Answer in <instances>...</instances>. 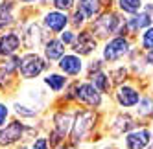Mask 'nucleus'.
<instances>
[{
    "instance_id": "1",
    "label": "nucleus",
    "mask_w": 153,
    "mask_h": 149,
    "mask_svg": "<svg viewBox=\"0 0 153 149\" xmlns=\"http://www.w3.org/2000/svg\"><path fill=\"white\" fill-rule=\"evenodd\" d=\"M98 116L92 109H81L74 112V123H72V131H70V140L72 144H81L87 140L91 134V131L96 127Z\"/></svg>"
},
{
    "instance_id": "2",
    "label": "nucleus",
    "mask_w": 153,
    "mask_h": 149,
    "mask_svg": "<svg viewBox=\"0 0 153 149\" xmlns=\"http://www.w3.org/2000/svg\"><path fill=\"white\" fill-rule=\"evenodd\" d=\"M68 100H78L79 103L91 107L92 111H96L98 107H102L103 103V94L98 90L91 81H83V83H74L72 90L67 96Z\"/></svg>"
},
{
    "instance_id": "3",
    "label": "nucleus",
    "mask_w": 153,
    "mask_h": 149,
    "mask_svg": "<svg viewBox=\"0 0 153 149\" xmlns=\"http://www.w3.org/2000/svg\"><path fill=\"white\" fill-rule=\"evenodd\" d=\"M129 52H131L129 39L124 35H118L105 42V46L102 50V57H103V63H116L122 57H126Z\"/></svg>"
},
{
    "instance_id": "4",
    "label": "nucleus",
    "mask_w": 153,
    "mask_h": 149,
    "mask_svg": "<svg viewBox=\"0 0 153 149\" xmlns=\"http://www.w3.org/2000/svg\"><path fill=\"white\" fill-rule=\"evenodd\" d=\"M46 70V61L37 54H24L20 55V65H19V74L24 79H35L42 72Z\"/></svg>"
},
{
    "instance_id": "5",
    "label": "nucleus",
    "mask_w": 153,
    "mask_h": 149,
    "mask_svg": "<svg viewBox=\"0 0 153 149\" xmlns=\"http://www.w3.org/2000/svg\"><path fill=\"white\" fill-rule=\"evenodd\" d=\"M24 136H26V125L19 120H11L4 127H0V147L7 149L11 145H17L19 142H22Z\"/></svg>"
},
{
    "instance_id": "6",
    "label": "nucleus",
    "mask_w": 153,
    "mask_h": 149,
    "mask_svg": "<svg viewBox=\"0 0 153 149\" xmlns=\"http://www.w3.org/2000/svg\"><path fill=\"white\" fill-rule=\"evenodd\" d=\"M122 30L124 24L114 13H105L92 22V33H96V37H109L113 33H122Z\"/></svg>"
},
{
    "instance_id": "7",
    "label": "nucleus",
    "mask_w": 153,
    "mask_h": 149,
    "mask_svg": "<svg viewBox=\"0 0 153 149\" xmlns=\"http://www.w3.org/2000/svg\"><path fill=\"white\" fill-rule=\"evenodd\" d=\"M151 145V129L148 125L135 127L124 136V147L126 149H148Z\"/></svg>"
},
{
    "instance_id": "8",
    "label": "nucleus",
    "mask_w": 153,
    "mask_h": 149,
    "mask_svg": "<svg viewBox=\"0 0 153 149\" xmlns=\"http://www.w3.org/2000/svg\"><path fill=\"white\" fill-rule=\"evenodd\" d=\"M98 48V41H96V35L92 31H79V33H76V41L72 44V50L74 54H78L79 57H85V55H91L94 54Z\"/></svg>"
},
{
    "instance_id": "9",
    "label": "nucleus",
    "mask_w": 153,
    "mask_h": 149,
    "mask_svg": "<svg viewBox=\"0 0 153 149\" xmlns=\"http://www.w3.org/2000/svg\"><path fill=\"white\" fill-rule=\"evenodd\" d=\"M140 100H142L140 92L135 87H131V85H118V89L114 92V101L118 103V107H122V109L137 107Z\"/></svg>"
},
{
    "instance_id": "10",
    "label": "nucleus",
    "mask_w": 153,
    "mask_h": 149,
    "mask_svg": "<svg viewBox=\"0 0 153 149\" xmlns=\"http://www.w3.org/2000/svg\"><path fill=\"white\" fill-rule=\"evenodd\" d=\"M57 66L61 70V74H65V76H79V74L83 72V59L78 55V54H65L59 63H57Z\"/></svg>"
},
{
    "instance_id": "11",
    "label": "nucleus",
    "mask_w": 153,
    "mask_h": 149,
    "mask_svg": "<svg viewBox=\"0 0 153 149\" xmlns=\"http://www.w3.org/2000/svg\"><path fill=\"white\" fill-rule=\"evenodd\" d=\"M20 41L19 33L15 31H7V33H2L0 35V55L2 57H11V55H17V52L20 50Z\"/></svg>"
},
{
    "instance_id": "12",
    "label": "nucleus",
    "mask_w": 153,
    "mask_h": 149,
    "mask_svg": "<svg viewBox=\"0 0 153 149\" xmlns=\"http://www.w3.org/2000/svg\"><path fill=\"white\" fill-rule=\"evenodd\" d=\"M70 18L67 17V13L63 11H57V9H53V11H48L45 15V26L53 31V33H61V31H65V28L68 26Z\"/></svg>"
},
{
    "instance_id": "13",
    "label": "nucleus",
    "mask_w": 153,
    "mask_h": 149,
    "mask_svg": "<svg viewBox=\"0 0 153 149\" xmlns=\"http://www.w3.org/2000/svg\"><path fill=\"white\" fill-rule=\"evenodd\" d=\"M135 127H138V125H137L133 116L127 114V112H120L118 116H114V120L111 123V133L120 136V134H127L129 131H133Z\"/></svg>"
},
{
    "instance_id": "14",
    "label": "nucleus",
    "mask_w": 153,
    "mask_h": 149,
    "mask_svg": "<svg viewBox=\"0 0 153 149\" xmlns=\"http://www.w3.org/2000/svg\"><path fill=\"white\" fill-rule=\"evenodd\" d=\"M65 50L67 48H65V44L61 42V39H50L45 44V59L50 61V63H53V61L59 63V59L65 55Z\"/></svg>"
},
{
    "instance_id": "15",
    "label": "nucleus",
    "mask_w": 153,
    "mask_h": 149,
    "mask_svg": "<svg viewBox=\"0 0 153 149\" xmlns=\"http://www.w3.org/2000/svg\"><path fill=\"white\" fill-rule=\"evenodd\" d=\"M41 41H42V30L39 24H30L28 30L24 31V37H22V42H24V46L28 50H33L41 44Z\"/></svg>"
},
{
    "instance_id": "16",
    "label": "nucleus",
    "mask_w": 153,
    "mask_h": 149,
    "mask_svg": "<svg viewBox=\"0 0 153 149\" xmlns=\"http://www.w3.org/2000/svg\"><path fill=\"white\" fill-rule=\"evenodd\" d=\"M45 85L52 90V92H61L65 87L68 85V79L65 77V74H57V72H52V74H48V76L45 77Z\"/></svg>"
},
{
    "instance_id": "17",
    "label": "nucleus",
    "mask_w": 153,
    "mask_h": 149,
    "mask_svg": "<svg viewBox=\"0 0 153 149\" xmlns=\"http://www.w3.org/2000/svg\"><path fill=\"white\" fill-rule=\"evenodd\" d=\"M91 83L102 94H109L111 85H113V79L109 77V74H105V72H96V74H92V76H91Z\"/></svg>"
},
{
    "instance_id": "18",
    "label": "nucleus",
    "mask_w": 153,
    "mask_h": 149,
    "mask_svg": "<svg viewBox=\"0 0 153 149\" xmlns=\"http://www.w3.org/2000/svg\"><path fill=\"white\" fill-rule=\"evenodd\" d=\"M137 118L140 120H151L153 118V98L144 96L137 105Z\"/></svg>"
},
{
    "instance_id": "19",
    "label": "nucleus",
    "mask_w": 153,
    "mask_h": 149,
    "mask_svg": "<svg viewBox=\"0 0 153 149\" xmlns=\"http://www.w3.org/2000/svg\"><path fill=\"white\" fill-rule=\"evenodd\" d=\"M118 7L122 9L124 13L137 15L142 9V0H118Z\"/></svg>"
},
{
    "instance_id": "20",
    "label": "nucleus",
    "mask_w": 153,
    "mask_h": 149,
    "mask_svg": "<svg viewBox=\"0 0 153 149\" xmlns=\"http://www.w3.org/2000/svg\"><path fill=\"white\" fill-rule=\"evenodd\" d=\"M79 9L83 11L85 18H92L94 15H98V11H100V0H87V2H83L79 6Z\"/></svg>"
},
{
    "instance_id": "21",
    "label": "nucleus",
    "mask_w": 153,
    "mask_h": 149,
    "mask_svg": "<svg viewBox=\"0 0 153 149\" xmlns=\"http://www.w3.org/2000/svg\"><path fill=\"white\" fill-rule=\"evenodd\" d=\"M13 22V13H11V4H2L0 6V30H4L6 26H9Z\"/></svg>"
},
{
    "instance_id": "22",
    "label": "nucleus",
    "mask_w": 153,
    "mask_h": 149,
    "mask_svg": "<svg viewBox=\"0 0 153 149\" xmlns=\"http://www.w3.org/2000/svg\"><path fill=\"white\" fill-rule=\"evenodd\" d=\"M13 111L20 116V118H35V116H37V109L33 107V105H24V103H15L13 105Z\"/></svg>"
},
{
    "instance_id": "23",
    "label": "nucleus",
    "mask_w": 153,
    "mask_h": 149,
    "mask_svg": "<svg viewBox=\"0 0 153 149\" xmlns=\"http://www.w3.org/2000/svg\"><path fill=\"white\" fill-rule=\"evenodd\" d=\"M140 46L144 48L146 52H148V50H153V26L146 28L144 33L140 35Z\"/></svg>"
},
{
    "instance_id": "24",
    "label": "nucleus",
    "mask_w": 153,
    "mask_h": 149,
    "mask_svg": "<svg viewBox=\"0 0 153 149\" xmlns=\"http://www.w3.org/2000/svg\"><path fill=\"white\" fill-rule=\"evenodd\" d=\"M30 149H52V145H50L46 136H37V138H33Z\"/></svg>"
},
{
    "instance_id": "25",
    "label": "nucleus",
    "mask_w": 153,
    "mask_h": 149,
    "mask_svg": "<svg viewBox=\"0 0 153 149\" xmlns=\"http://www.w3.org/2000/svg\"><path fill=\"white\" fill-rule=\"evenodd\" d=\"M74 6V0H53V7L57 9V11H68V9H72Z\"/></svg>"
},
{
    "instance_id": "26",
    "label": "nucleus",
    "mask_w": 153,
    "mask_h": 149,
    "mask_svg": "<svg viewBox=\"0 0 153 149\" xmlns=\"http://www.w3.org/2000/svg\"><path fill=\"white\" fill-rule=\"evenodd\" d=\"M74 41H76V33H74V31L65 30L63 33H61V42H63L65 46H68V44L72 46V44H74Z\"/></svg>"
},
{
    "instance_id": "27",
    "label": "nucleus",
    "mask_w": 153,
    "mask_h": 149,
    "mask_svg": "<svg viewBox=\"0 0 153 149\" xmlns=\"http://www.w3.org/2000/svg\"><path fill=\"white\" fill-rule=\"evenodd\" d=\"M9 118V107L6 103H0V127H4Z\"/></svg>"
},
{
    "instance_id": "28",
    "label": "nucleus",
    "mask_w": 153,
    "mask_h": 149,
    "mask_svg": "<svg viewBox=\"0 0 153 149\" xmlns=\"http://www.w3.org/2000/svg\"><path fill=\"white\" fill-rule=\"evenodd\" d=\"M85 15H83V11H81V9H76V13H74V17H72V20H70V22H72V26H76V28H79L83 22H85Z\"/></svg>"
},
{
    "instance_id": "29",
    "label": "nucleus",
    "mask_w": 153,
    "mask_h": 149,
    "mask_svg": "<svg viewBox=\"0 0 153 149\" xmlns=\"http://www.w3.org/2000/svg\"><path fill=\"white\" fill-rule=\"evenodd\" d=\"M9 77H11V72H7L4 66H0V89L6 87V83H7Z\"/></svg>"
},
{
    "instance_id": "30",
    "label": "nucleus",
    "mask_w": 153,
    "mask_h": 149,
    "mask_svg": "<svg viewBox=\"0 0 153 149\" xmlns=\"http://www.w3.org/2000/svg\"><path fill=\"white\" fill-rule=\"evenodd\" d=\"M144 61H146V65H148V66H153V50H148V52H146Z\"/></svg>"
},
{
    "instance_id": "31",
    "label": "nucleus",
    "mask_w": 153,
    "mask_h": 149,
    "mask_svg": "<svg viewBox=\"0 0 153 149\" xmlns=\"http://www.w3.org/2000/svg\"><path fill=\"white\" fill-rule=\"evenodd\" d=\"M17 149H30V145H19Z\"/></svg>"
},
{
    "instance_id": "32",
    "label": "nucleus",
    "mask_w": 153,
    "mask_h": 149,
    "mask_svg": "<svg viewBox=\"0 0 153 149\" xmlns=\"http://www.w3.org/2000/svg\"><path fill=\"white\" fill-rule=\"evenodd\" d=\"M22 2H39V0H22Z\"/></svg>"
},
{
    "instance_id": "33",
    "label": "nucleus",
    "mask_w": 153,
    "mask_h": 149,
    "mask_svg": "<svg viewBox=\"0 0 153 149\" xmlns=\"http://www.w3.org/2000/svg\"><path fill=\"white\" fill-rule=\"evenodd\" d=\"M151 145H153V129H151Z\"/></svg>"
},
{
    "instance_id": "34",
    "label": "nucleus",
    "mask_w": 153,
    "mask_h": 149,
    "mask_svg": "<svg viewBox=\"0 0 153 149\" xmlns=\"http://www.w3.org/2000/svg\"><path fill=\"white\" fill-rule=\"evenodd\" d=\"M107 149H116V147H107Z\"/></svg>"
},
{
    "instance_id": "35",
    "label": "nucleus",
    "mask_w": 153,
    "mask_h": 149,
    "mask_svg": "<svg viewBox=\"0 0 153 149\" xmlns=\"http://www.w3.org/2000/svg\"><path fill=\"white\" fill-rule=\"evenodd\" d=\"M148 149H153V145H149V147H148Z\"/></svg>"
},
{
    "instance_id": "36",
    "label": "nucleus",
    "mask_w": 153,
    "mask_h": 149,
    "mask_svg": "<svg viewBox=\"0 0 153 149\" xmlns=\"http://www.w3.org/2000/svg\"><path fill=\"white\" fill-rule=\"evenodd\" d=\"M81 2H87V0H81Z\"/></svg>"
}]
</instances>
